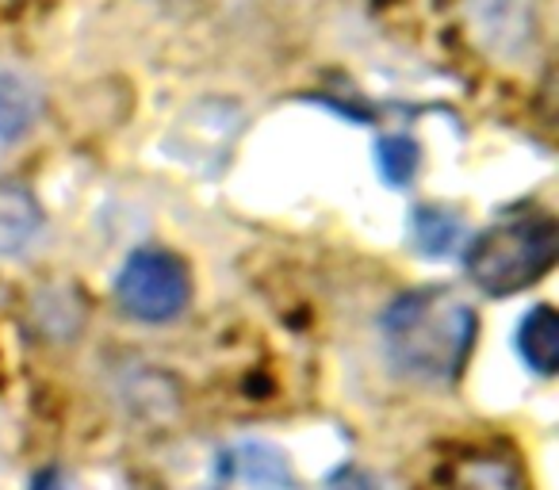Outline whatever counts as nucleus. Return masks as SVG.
<instances>
[{"label":"nucleus","mask_w":559,"mask_h":490,"mask_svg":"<svg viewBox=\"0 0 559 490\" xmlns=\"http://www.w3.org/2000/svg\"><path fill=\"white\" fill-rule=\"evenodd\" d=\"M449 490H528L525 475L506 456H464L449 471Z\"/></svg>","instance_id":"obj_8"},{"label":"nucleus","mask_w":559,"mask_h":490,"mask_svg":"<svg viewBox=\"0 0 559 490\" xmlns=\"http://www.w3.org/2000/svg\"><path fill=\"white\" fill-rule=\"evenodd\" d=\"M43 211L35 195L20 184H0V258H16L35 241Z\"/></svg>","instance_id":"obj_6"},{"label":"nucleus","mask_w":559,"mask_h":490,"mask_svg":"<svg viewBox=\"0 0 559 490\" xmlns=\"http://www.w3.org/2000/svg\"><path fill=\"white\" fill-rule=\"evenodd\" d=\"M234 475L253 490H296V471H292L288 452H280L269 441H249L230 452Z\"/></svg>","instance_id":"obj_5"},{"label":"nucleus","mask_w":559,"mask_h":490,"mask_svg":"<svg viewBox=\"0 0 559 490\" xmlns=\"http://www.w3.org/2000/svg\"><path fill=\"white\" fill-rule=\"evenodd\" d=\"M119 303L139 322H173L188 307V273L162 250H139L119 273Z\"/></svg>","instance_id":"obj_3"},{"label":"nucleus","mask_w":559,"mask_h":490,"mask_svg":"<svg viewBox=\"0 0 559 490\" xmlns=\"http://www.w3.org/2000/svg\"><path fill=\"white\" fill-rule=\"evenodd\" d=\"M418 142H411L406 134H391V139L380 142V150H376V165H380L383 180L388 184H406V180L418 172Z\"/></svg>","instance_id":"obj_10"},{"label":"nucleus","mask_w":559,"mask_h":490,"mask_svg":"<svg viewBox=\"0 0 559 490\" xmlns=\"http://www.w3.org/2000/svg\"><path fill=\"white\" fill-rule=\"evenodd\" d=\"M43 93L27 73L0 65V146H16L39 127Z\"/></svg>","instance_id":"obj_4"},{"label":"nucleus","mask_w":559,"mask_h":490,"mask_svg":"<svg viewBox=\"0 0 559 490\" xmlns=\"http://www.w3.org/2000/svg\"><path fill=\"white\" fill-rule=\"evenodd\" d=\"M414 238H418L426 258H449L452 246L464 238V226H460V218L452 211L421 207L414 215Z\"/></svg>","instance_id":"obj_9"},{"label":"nucleus","mask_w":559,"mask_h":490,"mask_svg":"<svg viewBox=\"0 0 559 490\" xmlns=\"http://www.w3.org/2000/svg\"><path fill=\"white\" fill-rule=\"evenodd\" d=\"M342 490H372V487H368V482L365 479H349V482H345V487Z\"/></svg>","instance_id":"obj_11"},{"label":"nucleus","mask_w":559,"mask_h":490,"mask_svg":"<svg viewBox=\"0 0 559 490\" xmlns=\"http://www.w3.org/2000/svg\"><path fill=\"white\" fill-rule=\"evenodd\" d=\"M559 253V230L551 218H510L502 226H490L487 234L472 241L464 265L475 288L487 296H513V291L536 284Z\"/></svg>","instance_id":"obj_2"},{"label":"nucleus","mask_w":559,"mask_h":490,"mask_svg":"<svg viewBox=\"0 0 559 490\" xmlns=\"http://www.w3.org/2000/svg\"><path fill=\"white\" fill-rule=\"evenodd\" d=\"M391 364L421 383H452L475 345V311L449 288H421L383 314Z\"/></svg>","instance_id":"obj_1"},{"label":"nucleus","mask_w":559,"mask_h":490,"mask_svg":"<svg viewBox=\"0 0 559 490\" xmlns=\"http://www.w3.org/2000/svg\"><path fill=\"white\" fill-rule=\"evenodd\" d=\"M518 349L533 372L551 375L559 368V314L548 303L533 307L518 326Z\"/></svg>","instance_id":"obj_7"}]
</instances>
